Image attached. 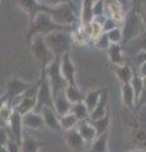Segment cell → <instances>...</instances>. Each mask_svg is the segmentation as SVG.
I'll return each mask as SVG.
<instances>
[{
	"instance_id": "d6a6232c",
	"label": "cell",
	"mask_w": 146,
	"mask_h": 152,
	"mask_svg": "<svg viewBox=\"0 0 146 152\" xmlns=\"http://www.w3.org/2000/svg\"><path fill=\"white\" fill-rule=\"evenodd\" d=\"M93 15H94V18L102 17V15H107V8H106L104 0H98V1L94 4V7H93Z\"/></svg>"
},
{
	"instance_id": "7a4b0ae2",
	"label": "cell",
	"mask_w": 146,
	"mask_h": 152,
	"mask_svg": "<svg viewBox=\"0 0 146 152\" xmlns=\"http://www.w3.org/2000/svg\"><path fill=\"white\" fill-rule=\"evenodd\" d=\"M45 41L48 48L52 51L55 57H62L74 45V38L71 31H57L45 36Z\"/></svg>"
},
{
	"instance_id": "8fae6325",
	"label": "cell",
	"mask_w": 146,
	"mask_h": 152,
	"mask_svg": "<svg viewBox=\"0 0 146 152\" xmlns=\"http://www.w3.org/2000/svg\"><path fill=\"white\" fill-rule=\"evenodd\" d=\"M13 109L15 110L17 113H19L21 115H26V114L31 113V112H34L36 110V107H37V98L33 96H24L22 95L18 99L13 102L12 104Z\"/></svg>"
},
{
	"instance_id": "4dcf8cb0",
	"label": "cell",
	"mask_w": 146,
	"mask_h": 152,
	"mask_svg": "<svg viewBox=\"0 0 146 152\" xmlns=\"http://www.w3.org/2000/svg\"><path fill=\"white\" fill-rule=\"evenodd\" d=\"M107 34L109 37V41H111L112 45H121V42H123V32H122L121 27L108 32Z\"/></svg>"
},
{
	"instance_id": "83f0119b",
	"label": "cell",
	"mask_w": 146,
	"mask_h": 152,
	"mask_svg": "<svg viewBox=\"0 0 146 152\" xmlns=\"http://www.w3.org/2000/svg\"><path fill=\"white\" fill-rule=\"evenodd\" d=\"M89 152H108V133L98 136L89 147Z\"/></svg>"
},
{
	"instance_id": "d6986e66",
	"label": "cell",
	"mask_w": 146,
	"mask_h": 152,
	"mask_svg": "<svg viewBox=\"0 0 146 152\" xmlns=\"http://www.w3.org/2000/svg\"><path fill=\"white\" fill-rule=\"evenodd\" d=\"M113 71H114L117 79H118V81L122 85L130 84L131 81H132L134 76H135L134 70L128 64H125L122 66H114V67H113Z\"/></svg>"
},
{
	"instance_id": "1f68e13d",
	"label": "cell",
	"mask_w": 146,
	"mask_h": 152,
	"mask_svg": "<svg viewBox=\"0 0 146 152\" xmlns=\"http://www.w3.org/2000/svg\"><path fill=\"white\" fill-rule=\"evenodd\" d=\"M95 43V47L99 50H108L111 47V41H109V37H108L107 33H102V34L94 41Z\"/></svg>"
},
{
	"instance_id": "4316f807",
	"label": "cell",
	"mask_w": 146,
	"mask_h": 152,
	"mask_svg": "<svg viewBox=\"0 0 146 152\" xmlns=\"http://www.w3.org/2000/svg\"><path fill=\"white\" fill-rule=\"evenodd\" d=\"M128 45H130V50L135 52V55L137 53V52L146 51V29L141 33L140 36L134 38L132 41H130Z\"/></svg>"
},
{
	"instance_id": "f1b7e54d",
	"label": "cell",
	"mask_w": 146,
	"mask_h": 152,
	"mask_svg": "<svg viewBox=\"0 0 146 152\" xmlns=\"http://www.w3.org/2000/svg\"><path fill=\"white\" fill-rule=\"evenodd\" d=\"M60 123H61L62 131L67 132V131H71V129H74V128L78 127L79 119L74 115L73 113H69V114H66V115L60 117Z\"/></svg>"
},
{
	"instance_id": "bcb514c9",
	"label": "cell",
	"mask_w": 146,
	"mask_h": 152,
	"mask_svg": "<svg viewBox=\"0 0 146 152\" xmlns=\"http://www.w3.org/2000/svg\"><path fill=\"white\" fill-rule=\"evenodd\" d=\"M70 1H73V3H74V0H70Z\"/></svg>"
},
{
	"instance_id": "9a60e30c",
	"label": "cell",
	"mask_w": 146,
	"mask_h": 152,
	"mask_svg": "<svg viewBox=\"0 0 146 152\" xmlns=\"http://www.w3.org/2000/svg\"><path fill=\"white\" fill-rule=\"evenodd\" d=\"M23 126L26 129L29 131H40L43 127H46L42 114L37 112H31L23 115Z\"/></svg>"
},
{
	"instance_id": "ab89813d",
	"label": "cell",
	"mask_w": 146,
	"mask_h": 152,
	"mask_svg": "<svg viewBox=\"0 0 146 152\" xmlns=\"http://www.w3.org/2000/svg\"><path fill=\"white\" fill-rule=\"evenodd\" d=\"M0 152H9V148L7 145H1L0 146Z\"/></svg>"
},
{
	"instance_id": "7402d4cb",
	"label": "cell",
	"mask_w": 146,
	"mask_h": 152,
	"mask_svg": "<svg viewBox=\"0 0 146 152\" xmlns=\"http://www.w3.org/2000/svg\"><path fill=\"white\" fill-rule=\"evenodd\" d=\"M103 91H104V89L103 88H99V89H93V90H89V91L85 94V98H84V103H85V105L88 107L89 109V113H93V110L97 108L98 103L101 100V96Z\"/></svg>"
},
{
	"instance_id": "e575fe53",
	"label": "cell",
	"mask_w": 146,
	"mask_h": 152,
	"mask_svg": "<svg viewBox=\"0 0 146 152\" xmlns=\"http://www.w3.org/2000/svg\"><path fill=\"white\" fill-rule=\"evenodd\" d=\"M120 24H121V23H118V22L116 20V19H113V18H111V17H107L104 24H103V32H104V33L111 32V31H113V29H116V28H118Z\"/></svg>"
},
{
	"instance_id": "277c9868",
	"label": "cell",
	"mask_w": 146,
	"mask_h": 152,
	"mask_svg": "<svg viewBox=\"0 0 146 152\" xmlns=\"http://www.w3.org/2000/svg\"><path fill=\"white\" fill-rule=\"evenodd\" d=\"M146 29V27L144 24L142 17L141 13L135 7L126 14V19L122 26V32H123V42L128 43L130 41H132L134 38L140 36L141 33Z\"/></svg>"
},
{
	"instance_id": "603a6c76",
	"label": "cell",
	"mask_w": 146,
	"mask_h": 152,
	"mask_svg": "<svg viewBox=\"0 0 146 152\" xmlns=\"http://www.w3.org/2000/svg\"><path fill=\"white\" fill-rule=\"evenodd\" d=\"M42 146H43L42 142L37 141L29 134H24L21 143V152H40Z\"/></svg>"
},
{
	"instance_id": "9c48e42d",
	"label": "cell",
	"mask_w": 146,
	"mask_h": 152,
	"mask_svg": "<svg viewBox=\"0 0 146 152\" xmlns=\"http://www.w3.org/2000/svg\"><path fill=\"white\" fill-rule=\"evenodd\" d=\"M9 134H10V140L15 141L17 143H22L23 137H24V126H23V117L19 113L14 110L10 121L7 124Z\"/></svg>"
},
{
	"instance_id": "e0dca14e",
	"label": "cell",
	"mask_w": 146,
	"mask_h": 152,
	"mask_svg": "<svg viewBox=\"0 0 146 152\" xmlns=\"http://www.w3.org/2000/svg\"><path fill=\"white\" fill-rule=\"evenodd\" d=\"M121 100L122 104L130 110H134L137 104V99H136V94L134 88L131 86V84H126L121 86Z\"/></svg>"
},
{
	"instance_id": "ffe728a7",
	"label": "cell",
	"mask_w": 146,
	"mask_h": 152,
	"mask_svg": "<svg viewBox=\"0 0 146 152\" xmlns=\"http://www.w3.org/2000/svg\"><path fill=\"white\" fill-rule=\"evenodd\" d=\"M108 99H109V96H108V90L104 89L97 108L94 109L93 113L90 114V117H89V121H97V119H99V118L104 117L106 114L109 112V109H108Z\"/></svg>"
},
{
	"instance_id": "4fadbf2b",
	"label": "cell",
	"mask_w": 146,
	"mask_h": 152,
	"mask_svg": "<svg viewBox=\"0 0 146 152\" xmlns=\"http://www.w3.org/2000/svg\"><path fill=\"white\" fill-rule=\"evenodd\" d=\"M65 142L69 146V148L75 152H83L84 147L87 146V142L80 136L78 128H74L71 131L65 132Z\"/></svg>"
},
{
	"instance_id": "836d02e7",
	"label": "cell",
	"mask_w": 146,
	"mask_h": 152,
	"mask_svg": "<svg viewBox=\"0 0 146 152\" xmlns=\"http://www.w3.org/2000/svg\"><path fill=\"white\" fill-rule=\"evenodd\" d=\"M38 1L46 8H56L59 5H62V4H74L70 0H38Z\"/></svg>"
},
{
	"instance_id": "f546056e",
	"label": "cell",
	"mask_w": 146,
	"mask_h": 152,
	"mask_svg": "<svg viewBox=\"0 0 146 152\" xmlns=\"http://www.w3.org/2000/svg\"><path fill=\"white\" fill-rule=\"evenodd\" d=\"M131 84V86L134 88V90H135V94H136V99L139 100V98H140V95L142 94V91L145 90V88H144V80H142V77L136 72L135 74V76H134V79H132V81L130 83Z\"/></svg>"
},
{
	"instance_id": "484cf974",
	"label": "cell",
	"mask_w": 146,
	"mask_h": 152,
	"mask_svg": "<svg viewBox=\"0 0 146 152\" xmlns=\"http://www.w3.org/2000/svg\"><path fill=\"white\" fill-rule=\"evenodd\" d=\"M71 113L78 118L79 122L88 121V119H89V117H90L89 109H88V107L85 105V103H84V102H80V103L74 104V105H73V109H71Z\"/></svg>"
},
{
	"instance_id": "52a82bcc",
	"label": "cell",
	"mask_w": 146,
	"mask_h": 152,
	"mask_svg": "<svg viewBox=\"0 0 146 152\" xmlns=\"http://www.w3.org/2000/svg\"><path fill=\"white\" fill-rule=\"evenodd\" d=\"M41 84H40V89L37 93V107L36 110L37 113H41V110L46 107H52L55 105V96L51 89V85L48 81V77L46 75V71H41Z\"/></svg>"
},
{
	"instance_id": "7dc6e473",
	"label": "cell",
	"mask_w": 146,
	"mask_h": 152,
	"mask_svg": "<svg viewBox=\"0 0 146 152\" xmlns=\"http://www.w3.org/2000/svg\"><path fill=\"white\" fill-rule=\"evenodd\" d=\"M137 1H139V0H137Z\"/></svg>"
},
{
	"instance_id": "44dd1931",
	"label": "cell",
	"mask_w": 146,
	"mask_h": 152,
	"mask_svg": "<svg viewBox=\"0 0 146 152\" xmlns=\"http://www.w3.org/2000/svg\"><path fill=\"white\" fill-rule=\"evenodd\" d=\"M108 58L113 66H122L125 65V56H123V47L122 45H111V47L107 50Z\"/></svg>"
},
{
	"instance_id": "b9f144b4",
	"label": "cell",
	"mask_w": 146,
	"mask_h": 152,
	"mask_svg": "<svg viewBox=\"0 0 146 152\" xmlns=\"http://www.w3.org/2000/svg\"><path fill=\"white\" fill-rule=\"evenodd\" d=\"M142 80H144V88L146 89V77H142Z\"/></svg>"
},
{
	"instance_id": "f35d334b",
	"label": "cell",
	"mask_w": 146,
	"mask_h": 152,
	"mask_svg": "<svg viewBox=\"0 0 146 152\" xmlns=\"http://www.w3.org/2000/svg\"><path fill=\"white\" fill-rule=\"evenodd\" d=\"M137 74L141 76V77H146V62L140 65L137 67Z\"/></svg>"
},
{
	"instance_id": "3957f363",
	"label": "cell",
	"mask_w": 146,
	"mask_h": 152,
	"mask_svg": "<svg viewBox=\"0 0 146 152\" xmlns=\"http://www.w3.org/2000/svg\"><path fill=\"white\" fill-rule=\"evenodd\" d=\"M51 15V18L57 23V24L67 28H73L74 24H76L80 14L76 12L74 4H62L56 8H46V10Z\"/></svg>"
},
{
	"instance_id": "74e56055",
	"label": "cell",
	"mask_w": 146,
	"mask_h": 152,
	"mask_svg": "<svg viewBox=\"0 0 146 152\" xmlns=\"http://www.w3.org/2000/svg\"><path fill=\"white\" fill-rule=\"evenodd\" d=\"M142 107H146V89L142 91V94L140 95L137 104H136V108H142Z\"/></svg>"
},
{
	"instance_id": "c3c4849f",
	"label": "cell",
	"mask_w": 146,
	"mask_h": 152,
	"mask_svg": "<svg viewBox=\"0 0 146 152\" xmlns=\"http://www.w3.org/2000/svg\"><path fill=\"white\" fill-rule=\"evenodd\" d=\"M144 152H145V151H144Z\"/></svg>"
},
{
	"instance_id": "ee69618b",
	"label": "cell",
	"mask_w": 146,
	"mask_h": 152,
	"mask_svg": "<svg viewBox=\"0 0 146 152\" xmlns=\"http://www.w3.org/2000/svg\"><path fill=\"white\" fill-rule=\"evenodd\" d=\"M142 9H144V10H146V3H144V5H142Z\"/></svg>"
},
{
	"instance_id": "8d00e7d4",
	"label": "cell",
	"mask_w": 146,
	"mask_h": 152,
	"mask_svg": "<svg viewBox=\"0 0 146 152\" xmlns=\"http://www.w3.org/2000/svg\"><path fill=\"white\" fill-rule=\"evenodd\" d=\"M135 61L137 62V67L140 65H142L146 62V51H141V52H137L135 55Z\"/></svg>"
},
{
	"instance_id": "cb8c5ba5",
	"label": "cell",
	"mask_w": 146,
	"mask_h": 152,
	"mask_svg": "<svg viewBox=\"0 0 146 152\" xmlns=\"http://www.w3.org/2000/svg\"><path fill=\"white\" fill-rule=\"evenodd\" d=\"M65 95L73 104L84 102V98H85V94L81 93L78 85H67V88L65 89Z\"/></svg>"
},
{
	"instance_id": "8992f818",
	"label": "cell",
	"mask_w": 146,
	"mask_h": 152,
	"mask_svg": "<svg viewBox=\"0 0 146 152\" xmlns=\"http://www.w3.org/2000/svg\"><path fill=\"white\" fill-rule=\"evenodd\" d=\"M46 75L48 77L55 98L65 91V89L67 88V83L61 72V57H55V60L46 69Z\"/></svg>"
},
{
	"instance_id": "30bf717a",
	"label": "cell",
	"mask_w": 146,
	"mask_h": 152,
	"mask_svg": "<svg viewBox=\"0 0 146 152\" xmlns=\"http://www.w3.org/2000/svg\"><path fill=\"white\" fill-rule=\"evenodd\" d=\"M61 72H62L67 85H78L76 83V66L71 60L70 52L61 57Z\"/></svg>"
},
{
	"instance_id": "2e32d148",
	"label": "cell",
	"mask_w": 146,
	"mask_h": 152,
	"mask_svg": "<svg viewBox=\"0 0 146 152\" xmlns=\"http://www.w3.org/2000/svg\"><path fill=\"white\" fill-rule=\"evenodd\" d=\"M78 131L80 133V136L84 138V141L87 142V145H92L94 141L98 138V133L95 131V128L92 124L90 121H83V122H79L78 124Z\"/></svg>"
},
{
	"instance_id": "ac0fdd59",
	"label": "cell",
	"mask_w": 146,
	"mask_h": 152,
	"mask_svg": "<svg viewBox=\"0 0 146 152\" xmlns=\"http://www.w3.org/2000/svg\"><path fill=\"white\" fill-rule=\"evenodd\" d=\"M73 105H74V104L66 98V95H65V91L61 93L60 95H57V96L55 98V105H54V108H55L56 113H57L60 117L66 115V114L71 113Z\"/></svg>"
},
{
	"instance_id": "6da1fadb",
	"label": "cell",
	"mask_w": 146,
	"mask_h": 152,
	"mask_svg": "<svg viewBox=\"0 0 146 152\" xmlns=\"http://www.w3.org/2000/svg\"><path fill=\"white\" fill-rule=\"evenodd\" d=\"M57 31H74L73 28L62 27L57 24L51 15L47 12H42L34 18V20L28 22V29H27V36H26V42L27 46L29 47L32 39L37 36H47L50 33L57 32Z\"/></svg>"
},
{
	"instance_id": "ba28073f",
	"label": "cell",
	"mask_w": 146,
	"mask_h": 152,
	"mask_svg": "<svg viewBox=\"0 0 146 152\" xmlns=\"http://www.w3.org/2000/svg\"><path fill=\"white\" fill-rule=\"evenodd\" d=\"M31 86H32V83L23 81L19 77H12L7 83V90L4 93V96H1V103L13 104L15 99L22 96Z\"/></svg>"
},
{
	"instance_id": "d4e9b609",
	"label": "cell",
	"mask_w": 146,
	"mask_h": 152,
	"mask_svg": "<svg viewBox=\"0 0 146 152\" xmlns=\"http://www.w3.org/2000/svg\"><path fill=\"white\" fill-rule=\"evenodd\" d=\"M90 122L94 126V128H95L98 136L106 134V133H108V129H109V126H111V114L108 112L104 117H102L97 121H90Z\"/></svg>"
},
{
	"instance_id": "5bb4252c",
	"label": "cell",
	"mask_w": 146,
	"mask_h": 152,
	"mask_svg": "<svg viewBox=\"0 0 146 152\" xmlns=\"http://www.w3.org/2000/svg\"><path fill=\"white\" fill-rule=\"evenodd\" d=\"M18 4H19V7L26 12L29 22L34 20V18L38 15L40 13L46 10V7L42 5L38 0H18Z\"/></svg>"
},
{
	"instance_id": "5b68a950",
	"label": "cell",
	"mask_w": 146,
	"mask_h": 152,
	"mask_svg": "<svg viewBox=\"0 0 146 152\" xmlns=\"http://www.w3.org/2000/svg\"><path fill=\"white\" fill-rule=\"evenodd\" d=\"M29 47L32 50V55L34 56V58L38 61V64L41 66V71H46L50 64L55 60V55L48 48V46H47L45 41V37L43 36L34 37L32 39Z\"/></svg>"
},
{
	"instance_id": "60d3db41",
	"label": "cell",
	"mask_w": 146,
	"mask_h": 152,
	"mask_svg": "<svg viewBox=\"0 0 146 152\" xmlns=\"http://www.w3.org/2000/svg\"><path fill=\"white\" fill-rule=\"evenodd\" d=\"M141 17H142V20H144V24L146 27V10L142 9V13H141Z\"/></svg>"
},
{
	"instance_id": "f6af8a7d",
	"label": "cell",
	"mask_w": 146,
	"mask_h": 152,
	"mask_svg": "<svg viewBox=\"0 0 146 152\" xmlns=\"http://www.w3.org/2000/svg\"><path fill=\"white\" fill-rule=\"evenodd\" d=\"M142 1H144V3H146V0H142Z\"/></svg>"
},
{
	"instance_id": "d590c367",
	"label": "cell",
	"mask_w": 146,
	"mask_h": 152,
	"mask_svg": "<svg viewBox=\"0 0 146 152\" xmlns=\"http://www.w3.org/2000/svg\"><path fill=\"white\" fill-rule=\"evenodd\" d=\"M116 1L120 4V7L123 9V12L127 14V13L131 10V9H132L136 5L135 3L137 1V0H116Z\"/></svg>"
},
{
	"instance_id": "7c38bea8",
	"label": "cell",
	"mask_w": 146,
	"mask_h": 152,
	"mask_svg": "<svg viewBox=\"0 0 146 152\" xmlns=\"http://www.w3.org/2000/svg\"><path fill=\"white\" fill-rule=\"evenodd\" d=\"M41 114H42V117H43L45 126L48 128V129L56 131V132L62 131V128H61V123H60V115L56 113L55 108L46 107V108H43L41 110Z\"/></svg>"
},
{
	"instance_id": "7bdbcfd3",
	"label": "cell",
	"mask_w": 146,
	"mask_h": 152,
	"mask_svg": "<svg viewBox=\"0 0 146 152\" xmlns=\"http://www.w3.org/2000/svg\"><path fill=\"white\" fill-rule=\"evenodd\" d=\"M130 152H144V151H140V150H135V151H130Z\"/></svg>"
}]
</instances>
